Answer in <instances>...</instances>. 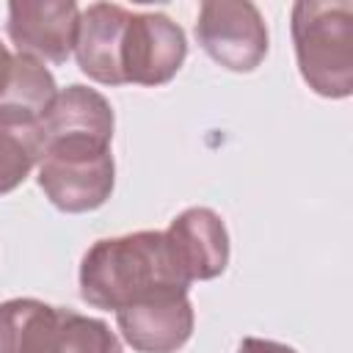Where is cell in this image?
<instances>
[{
	"instance_id": "cell-1",
	"label": "cell",
	"mask_w": 353,
	"mask_h": 353,
	"mask_svg": "<svg viewBox=\"0 0 353 353\" xmlns=\"http://www.w3.org/2000/svg\"><path fill=\"white\" fill-rule=\"evenodd\" d=\"M188 287L165 234L157 229L102 237L80 262V298L105 312H119L130 303Z\"/></svg>"
},
{
	"instance_id": "cell-2",
	"label": "cell",
	"mask_w": 353,
	"mask_h": 353,
	"mask_svg": "<svg viewBox=\"0 0 353 353\" xmlns=\"http://www.w3.org/2000/svg\"><path fill=\"white\" fill-rule=\"evenodd\" d=\"M303 83L325 97L353 94V6L347 0H298L290 17Z\"/></svg>"
},
{
	"instance_id": "cell-3",
	"label": "cell",
	"mask_w": 353,
	"mask_h": 353,
	"mask_svg": "<svg viewBox=\"0 0 353 353\" xmlns=\"http://www.w3.org/2000/svg\"><path fill=\"white\" fill-rule=\"evenodd\" d=\"M39 188L61 212H91L102 207L116 185L110 141L61 138L50 141L39 160Z\"/></svg>"
},
{
	"instance_id": "cell-4",
	"label": "cell",
	"mask_w": 353,
	"mask_h": 353,
	"mask_svg": "<svg viewBox=\"0 0 353 353\" xmlns=\"http://www.w3.org/2000/svg\"><path fill=\"white\" fill-rule=\"evenodd\" d=\"M199 47L229 72H254L268 55V25L248 0H204L196 19Z\"/></svg>"
},
{
	"instance_id": "cell-5",
	"label": "cell",
	"mask_w": 353,
	"mask_h": 353,
	"mask_svg": "<svg viewBox=\"0 0 353 353\" xmlns=\"http://www.w3.org/2000/svg\"><path fill=\"white\" fill-rule=\"evenodd\" d=\"M185 30L165 14H130L121 39V77L132 85H165L185 63Z\"/></svg>"
},
{
	"instance_id": "cell-6",
	"label": "cell",
	"mask_w": 353,
	"mask_h": 353,
	"mask_svg": "<svg viewBox=\"0 0 353 353\" xmlns=\"http://www.w3.org/2000/svg\"><path fill=\"white\" fill-rule=\"evenodd\" d=\"M80 8L72 0H14L8 3V39L17 52L41 63H66L74 52Z\"/></svg>"
},
{
	"instance_id": "cell-7",
	"label": "cell",
	"mask_w": 353,
	"mask_h": 353,
	"mask_svg": "<svg viewBox=\"0 0 353 353\" xmlns=\"http://www.w3.org/2000/svg\"><path fill=\"white\" fill-rule=\"evenodd\" d=\"M121 339L138 353H176L193 334L196 314L188 290L163 292L116 312Z\"/></svg>"
},
{
	"instance_id": "cell-8",
	"label": "cell",
	"mask_w": 353,
	"mask_h": 353,
	"mask_svg": "<svg viewBox=\"0 0 353 353\" xmlns=\"http://www.w3.org/2000/svg\"><path fill=\"white\" fill-rule=\"evenodd\" d=\"M182 279L210 281L229 265V232L210 207H188L163 232Z\"/></svg>"
},
{
	"instance_id": "cell-9",
	"label": "cell",
	"mask_w": 353,
	"mask_h": 353,
	"mask_svg": "<svg viewBox=\"0 0 353 353\" xmlns=\"http://www.w3.org/2000/svg\"><path fill=\"white\" fill-rule=\"evenodd\" d=\"M130 8L119 3H91L80 11L74 58L83 74L102 85H124L121 39L130 22Z\"/></svg>"
},
{
	"instance_id": "cell-10",
	"label": "cell",
	"mask_w": 353,
	"mask_h": 353,
	"mask_svg": "<svg viewBox=\"0 0 353 353\" xmlns=\"http://www.w3.org/2000/svg\"><path fill=\"white\" fill-rule=\"evenodd\" d=\"M113 108L110 102L88 85H66L58 88L50 110L39 121L41 146L61 138H99L113 141Z\"/></svg>"
},
{
	"instance_id": "cell-11",
	"label": "cell",
	"mask_w": 353,
	"mask_h": 353,
	"mask_svg": "<svg viewBox=\"0 0 353 353\" xmlns=\"http://www.w3.org/2000/svg\"><path fill=\"white\" fill-rule=\"evenodd\" d=\"M58 94L52 72L33 55L17 52L14 66L0 97V116L22 124H39Z\"/></svg>"
},
{
	"instance_id": "cell-12",
	"label": "cell",
	"mask_w": 353,
	"mask_h": 353,
	"mask_svg": "<svg viewBox=\"0 0 353 353\" xmlns=\"http://www.w3.org/2000/svg\"><path fill=\"white\" fill-rule=\"evenodd\" d=\"M39 353H124L121 339L99 317L55 306V317L44 334Z\"/></svg>"
},
{
	"instance_id": "cell-13",
	"label": "cell",
	"mask_w": 353,
	"mask_h": 353,
	"mask_svg": "<svg viewBox=\"0 0 353 353\" xmlns=\"http://www.w3.org/2000/svg\"><path fill=\"white\" fill-rule=\"evenodd\" d=\"M55 306L36 298H11L0 303V353H39Z\"/></svg>"
},
{
	"instance_id": "cell-14",
	"label": "cell",
	"mask_w": 353,
	"mask_h": 353,
	"mask_svg": "<svg viewBox=\"0 0 353 353\" xmlns=\"http://www.w3.org/2000/svg\"><path fill=\"white\" fill-rule=\"evenodd\" d=\"M39 124H22L0 116V196L19 188L41 160Z\"/></svg>"
},
{
	"instance_id": "cell-15",
	"label": "cell",
	"mask_w": 353,
	"mask_h": 353,
	"mask_svg": "<svg viewBox=\"0 0 353 353\" xmlns=\"http://www.w3.org/2000/svg\"><path fill=\"white\" fill-rule=\"evenodd\" d=\"M237 353H298L295 347L276 342V339H259V336H245L237 347Z\"/></svg>"
},
{
	"instance_id": "cell-16",
	"label": "cell",
	"mask_w": 353,
	"mask_h": 353,
	"mask_svg": "<svg viewBox=\"0 0 353 353\" xmlns=\"http://www.w3.org/2000/svg\"><path fill=\"white\" fill-rule=\"evenodd\" d=\"M11 66H14V55H11V52H8V47L0 41V97H3V91H6V83H8Z\"/></svg>"
}]
</instances>
